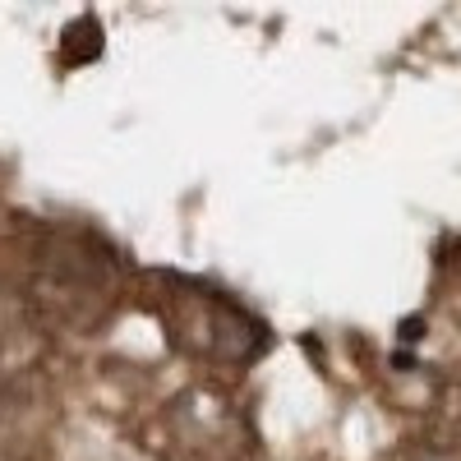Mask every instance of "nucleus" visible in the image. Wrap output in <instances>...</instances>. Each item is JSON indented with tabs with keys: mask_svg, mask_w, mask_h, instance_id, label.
<instances>
[{
	"mask_svg": "<svg viewBox=\"0 0 461 461\" xmlns=\"http://www.w3.org/2000/svg\"><path fill=\"white\" fill-rule=\"evenodd\" d=\"M102 51V23L97 19H74L60 37V56L65 65H88Z\"/></svg>",
	"mask_w": 461,
	"mask_h": 461,
	"instance_id": "f257e3e1",
	"label": "nucleus"
}]
</instances>
